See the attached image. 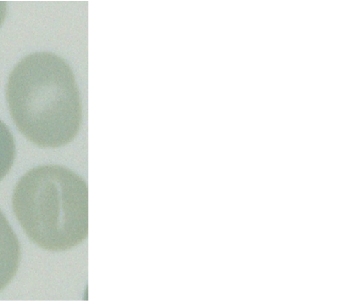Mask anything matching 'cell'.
Masks as SVG:
<instances>
[{
    "instance_id": "cell-1",
    "label": "cell",
    "mask_w": 363,
    "mask_h": 301,
    "mask_svg": "<svg viewBox=\"0 0 363 301\" xmlns=\"http://www.w3.org/2000/svg\"><path fill=\"white\" fill-rule=\"evenodd\" d=\"M6 95L17 128L35 144L61 147L78 134L79 88L70 66L57 55L40 52L23 58L9 76Z\"/></svg>"
},
{
    "instance_id": "cell-2",
    "label": "cell",
    "mask_w": 363,
    "mask_h": 301,
    "mask_svg": "<svg viewBox=\"0 0 363 301\" xmlns=\"http://www.w3.org/2000/svg\"><path fill=\"white\" fill-rule=\"evenodd\" d=\"M16 217L28 237L48 251L70 249L88 236V187L84 179L60 165L29 170L12 198Z\"/></svg>"
},
{
    "instance_id": "cell-3",
    "label": "cell",
    "mask_w": 363,
    "mask_h": 301,
    "mask_svg": "<svg viewBox=\"0 0 363 301\" xmlns=\"http://www.w3.org/2000/svg\"><path fill=\"white\" fill-rule=\"evenodd\" d=\"M21 259L18 239L6 217L0 211V291L16 275Z\"/></svg>"
},
{
    "instance_id": "cell-4",
    "label": "cell",
    "mask_w": 363,
    "mask_h": 301,
    "mask_svg": "<svg viewBox=\"0 0 363 301\" xmlns=\"http://www.w3.org/2000/svg\"><path fill=\"white\" fill-rule=\"evenodd\" d=\"M16 155V146L12 133L0 120V181L11 169Z\"/></svg>"
},
{
    "instance_id": "cell-5",
    "label": "cell",
    "mask_w": 363,
    "mask_h": 301,
    "mask_svg": "<svg viewBox=\"0 0 363 301\" xmlns=\"http://www.w3.org/2000/svg\"><path fill=\"white\" fill-rule=\"evenodd\" d=\"M7 11V4L4 1H0V26L3 23Z\"/></svg>"
}]
</instances>
